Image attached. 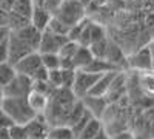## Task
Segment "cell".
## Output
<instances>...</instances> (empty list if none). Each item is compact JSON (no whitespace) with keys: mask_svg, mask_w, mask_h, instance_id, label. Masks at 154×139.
I'll use <instances>...</instances> for the list:
<instances>
[{"mask_svg":"<svg viewBox=\"0 0 154 139\" xmlns=\"http://www.w3.org/2000/svg\"><path fill=\"white\" fill-rule=\"evenodd\" d=\"M0 108L11 119L12 124H19V125H25L35 116V113L31 110L26 97H2Z\"/></svg>","mask_w":154,"mask_h":139,"instance_id":"cell-1","label":"cell"},{"mask_svg":"<svg viewBox=\"0 0 154 139\" xmlns=\"http://www.w3.org/2000/svg\"><path fill=\"white\" fill-rule=\"evenodd\" d=\"M53 16L66 23L68 27H72L85 19V5H82L79 0H62Z\"/></svg>","mask_w":154,"mask_h":139,"instance_id":"cell-2","label":"cell"},{"mask_svg":"<svg viewBox=\"0 0 154 139\" xmlns=\"http://www.w3.org/2000/svg\"><path fill=\"white\" fill-rule=\"evenodd\" d=\"M32 90V79L23 74H16V77L2 88V97H26Z\"/></svg>","mask_w":154,"mask_h":139,"instance_id":"cell-3","label":"cell"},{"mask_svg":"<svg viewBox=\"0 0 154 139\" xmlns=\"http://www.w3.org/2000/svg\"><path fill=\"white\" fill-rule=\"evenodd\" d=\"M100 74L96 73H89L85 70H75V76H74V82L71 87V91L74 93V96L77 99H82L88 94V91L91 90V87L94 85V82L99 79Z\"/></svg>","mask_w":154,"mask_h":139,"instance_id":"cell-4","label":"cell"},{"mask_svg":"<svg viewBox=\"0 0 154 139\" xmlns=\"http://www.w3.org/2000/svg\"><path fill=\"white\" fill-rule=\"evenodd\" d=\"M68 40L66 36H60L53 31H49L48 28L42 31L40 36V43H38V53H59V49L62 45Z\"/></svg>","mask_w":154,"mask_h":139,"instance_id":"cell-5","label":"cell"},{"mask_svg":"<svg viewBox=\"0 0 154 139\" xmlns=\"http://www.w3.org/2000/svg\"><path fill=\"white\" fill-rule=\"evenodd\" d=\"M42 67V59H40V53L38 51H32L29 54H26L25 57H22L20 60H17L14 64L16 73L28 76V77H32L34 73Z\"/></svg>","mask_w":154,"mask_h":139,"instance_id":"cell-6","label":"cell"},{"mask_svg":"<svg viewBox=\"0 0 154 139\" xmlns=\"http://www.w3.org/2000/svg\"><path fill=\"white\" fill-rule=\"evenodd\" d=\"M14 33L19 39L26 43L32 51H37L38 49V43H40V36H42V31H38L35 27H32L31 22L28 25H25L22 28H17V30H11Z\"/></svg>","mask_w":154,"mask_h":139,"instance_id":"cell-7","label":"cell"},{"mask_svg":"<svg viewBox=\"0 0 154 139\" xmlns=\"http://www.w3.org/2000/svg\"><path fill=\"white\" fill-rule=\"evenodd\" d=\"M49 125L45 119L43 115H35L29 122L25 124V130L28 133L29 139H35V137H46Z\"/></svg>","mask_w":154,"mask_h":139,"instance_id":"cell-8","label":"cell"},{"mask_svg":"<svg viewBox=\"0 0 154 139\" xmlns=\"http://www.w3.org/2000/svg\"><path fill=\"white\" fill-rule=\"evenodd\" d=\"M131 68L139 70V71H148L152 68V56H151V49L148 46L139 49V51L130 57L128 60Z\"/></svg>","mask_w":154,"mask_h":139,"instance_id":"cell-9","label":"cell"},{"mask_svg":"<svg viewBox=\"0 0 154 139\" xmlns=\"http://www.w3.org/2000/svg\"><path fill=\"white\" fill-rule=\"evenodd\" d=\"M122 71V70H120ZM119 71H108V73H103L99 76V79L94 82V85L91 87V90L88 91L86 96H94V97H105L108 90H109V85H111V81L114 79V76L117 74Z\"/></svg>","mask_w":154,"mask_h":139,"instance_id":"cell-10","label":"cell"},{"mask_svg":"<svg viewBox=\"0 0 154 139\" xmlns=\"http://www.w3.org/2000/svg\"><path fill=\"white\" fill-rule=\"evenodd\" d=\"M26 100H28V104L31 107V110L35 113V115H43L46 107H48V100L49 97L43 93H38L35 90H31L26 96Z\"/></svg>","mask_w":154,"mask_h":139,"instance_id":"cell-11","label":"cell"},{"mask_svg":"<svg viewBox=\"0 0 154 139\" xmlns=\"http://www.w3.org/2000/svg\"><path fill=\"white\" fill-rule=\"evenodd\" d=\"M51 16H53V14H51V12H48L46 9L38 8V6L34 5L32 12H31V17H29V22H31L32 27H35L38 31H43V30H46V27H48Z\"/></svg>","mask_w":154,"mask_h":139,"instance_id":"cell-12","label":"cell"},{"mask_svg":"<svg viewBox=\"0 0 154 139\" xmlns=\"http://www.w3.org/2000/svg\"><path fill=\"white\" fill-rule=\"evenodd\" d=\"M83 70L89 71V73H96V74H103V73H108V71H120V68L112 65L106 59H97V57H93V60L89 62Z\"/></svg>","mask_w":154,"mask_h":139,"instance_id":"cell-13","label":"cell"},{"mask_svg":"<svg viewBox=\"0 0 154 139\" xmlns=\"http://www.w3.org/2000/svg\"><path fill=\"white\" fill-rule=\"evenodd\" d=\"M71 60H72V65H74L75 70H83L89 62L93 60V54H91L88 46H80L79 45V48H77V51L74 53Z\"/></svg>","mask_w":154,"mask_h":139,"instance_id":"cell-14","label":"cell"},{"mask_svg":"<svg viewBox=\"0 0 154 139\" xmlns=\"http://www.w3.org/2000/svg\"><path fill=\"white\" fill-rule=\"evenodd\" d=\"M105 59L108 62H111L112 65H116L117 68L122 70V64L125 62V56H123V51L122 48L117 46L116 43H111L108 42V48H106V53H105Z\"/></svg>","mask_w":154,"mask_h":139,"instance_id":"cell-15","label":"cell"},{"mask_svg":"<svg viewBox=\"0 0 154 139\" xmlns=\"http://www.w3.org/2000/svg\"><path fill=\"white\" fill-rule=\"evenodd\" d=\"M102 128H103V127H102L100 119L99 118H91L89 122L82 128V131L75 136V139H93Z\"/></svg>","mask_w":154,"mask_h":139,"instance_id":"cell-16","label":"cell"},{"mask_svg":"<svg viewBox=\"0 0 154 139\" xmlns=\"http://www.w3.org/2000/svg\"><path fill=\"white\" fill-rule=\"evenodd\" d=\"M32 8H34L32 0H12V3H11L8 11H12V12H16V14H20L23 17L29 19Z\"/></svg>","mask_w":154,"mask_h":139,"instance_id":"cell-17","label":"cell"},{"mask_svg":"<svg viewBox=\"0 0 154 139\" xmlns=\"http://www.w3.org/2000/svg\"><path fill=\"white\" fill-rule=\"evenodd\" d=\"M46 139H75L71 127L68 125H54L48 128Z\"/></svg>","mask_w":154,"mask_h":139,"instance_id":"cell-18","label":"cell"},{"mask_svg":"<svg viewBox=\"0 0 154 139\" xmlns=\"http://www.w3.org/2000/svg\"><path fill=\"white\" fill-rule=\"evenodd\" d=\"M16 68L12 64H9V62H3V64H0V84L6 85L8 82H11L12 79L16 77Z\"/></svg>","mask_w":154,"mask_h":139,"instance_id":"cell-19","label":"cell"},{"mask_svg":"<svg viewBox=\"0 0 154 139\" xmlns=\"http://www.w3.org/2000/svg\"><path fill=\"white\" fill-rule=\"evenodd\" d=\"M89 51H91L93 57H97V59H105V53H106V48H108V39L103 37L100 40H96L93 43H89Z\"/></svg>","mask_w":154,"mask_h":139,"instance_id":"cell-20","label":"cell"},{"mask_svg":"<svg viewBox=\"0 0 154 139\" xmlns=\"http://www.w3.org/2000/svg\"><path fill=\"white\" fill-rule=\"evenodd\" d=\"M40 59H42V65L48 71L60 68V57L57 53H40Z\"/></svg>","mask_w":154,"mask_h":139,"instance_id":"cell-21","label":"cell"},{"mask_svg":"<svg viewBox=\"0 0 154 139\" xmlns=\"http://www.w3.org/2000/svg\"><path fill=\"white\" fill-rule=\"evenodd\" d=\"M49 31H53V33H56V34H60V36H66L68 34V31H69V27L66 23H63L62 20H59L57 17H54V16H51V19H49V23H48V27H46Z\"/></svg>","mask_w":154,"mask_h":139,"instance_id":"cell-22","label":"cell"},{"mask_svg":"<svg viewBox=\"0 0 154 139\" xmlns=\"http://www.w3.org/2000/svg\"><path fill=\"white\" fill-rule=\"evenodd\" d=\"M6 131H8V139H29L26 130H25V125L11 124L6 128Z\"/></svg>","mask_w":154,"mask_h":139,"instance_id":"cell-23","label":"cell"},{"mask_svg":"<svg viewBox=\"0 0 154 139\" xmlns=\"http://www.w3.org/2000/svg\"><path fill=\"white\" fill-rule=\"evenodd\" d=\"M77 48H79V43L74 42V40H66L65 43L62 45V48L59 49V57L62 59H72L74 53L77 51Z\"/></svg>","mask_w":154,"mask_h":139,"instance_id":"cell-24","label":"cell"},{"mask_svg":"<svg viewBox=\"0 0 154 139\" xmlns=\"http://www.w3.org/2000/svg\"><path fill=\"white\" fill-rule=\"evenodd\" d=\"M139 85L146 93H154V74H149L148 71H142V76L139 79Z\"/></svg>","mask_w":154,"mask_h":139,"instance_id":"cell-25","label":"cell"},{"mask_svg":"<svg viewBox=\"0 0 154 139\" xmlns=\"http://www.w3.org/2000/svg\"><path fill=\"white\" fill-rule=\"evenodd\" d=\"M106 37V33H105V28L99 23H89V39H91V43L96 42V40H100Z\"/></svg>","mask_w":154,"mask_h":139,"instance_id":"cell-26","label":"cell"},{"mask_svg":"<svg viewBox=\"0 0 154 139\" xmlns=\"http://www.w3.org/2000/svg\"><path fill=\"white\" fill-rule=\"evenodd\" d=\"M91 118H94V116L91 115V111H89V110H85V113L80 116V119L77 121V122L72 125V127H71V130H72V133H74V137L82 131V128H83L85 125L89 122V119H91Z\"/></svg>","mask_w":154,"mask_h":139,"instance_id":"cell-27","label":"cell"},{"mask_svg":"<svg viewBox=\"0 0 154 139\" xmlns=\"http://www.w3.org/2000/svg\"><path fill=\"white\" fill-rule=\"evenodd\" d=\"M48 84L53 88H62V70L56 68V70H49L48 71V77H46Z\"/></svg>","mask_w":154,"mask_h":139,"instance_id":"cell-28","label":"cell"},{"mask_svg":"<svg viewBox=\"0 0 154 139\" xmlns=\"http://www.w3.org/2000/svg\"><path fill=\"white\" fill-rule=\"evenodd\" d=\"M32 2H34L35 6L43 8V9H46L48 12H51V14H54L62 0H32Z\"/></svg>","mask_w":154,"mask_h":139,"instance_id":"cell-29","label":"cell"},{"mask_svg":"<svg viewBox=\"0 0 154 139\" xmlns=\"http://www.w3.org/2000/svg\"><path fill=\"white\" fill-rule=\"evenodd\" d=\"M62 70V88H71L72 82H74V76H75V70Z\"/></svg>","mask_w":154,"mask_h":139,"instance_id":"cell-30","label":"cell"},{"mask_svg":"<svg viewBox=\"0 0 154 139\" xmlns=\"http://www.w3.org/2000/svg\"><path fill=\"white\" fill-rule=\"evenodd\" d=\"M8 62V40L0 43V64Z\"/></svg>","mask_w":154,"mask_h":139,"instance_id":"cell-31","label":"cell"},{"mask_svg":"<svg viewBox=\"0 0 154 139\" xmlns=\"http://www.w3.org/2000/svg\"><path fill=\"white\" fill-rule=\"evenodd\" d=\"M0 27H8V11L0 8Z\"/></svg>","mask_w":154,"mask_h":139,"instance_id":"cell-32","label":"cell"},{"mask_svg":"<svg viewBox=\"0 0 154 139\" xmlns=\"http://www.w3.org/2000/svg\"><path fill=\"white\" fill-rule=\"evenodd\" d=\"M9 33H11V30H9L8 27H0V43L5 42V40H8Z\"/></svg>","mask_w":154,"mask_h":139,"instance_id":"cell-33","label":"cell"},{"mask_svg":"<svg viewBox=\"0 0 154 139\" xmlns=\"http://www.w3.org/2000/svg\"><path fill=\"white\" fill-rule=\"evenodd\" d=\"M93 139H109V136L106 134V131H105L103 128H102V130H100V131H99V133L93 137Z\"/></svg>","mask_w":154,"mask_h":139,"instance_id":"cell-34","label":"cell"},{"mask_svg":"<svg viewBox=\"0 0 154 139\" xmlns=\"http://www.w3.org/2000/svg\"><path fill=\"white\" fill-rule=\"evenodd\" d=\"M116 139H133V136L130 133H119L116 136Z\"/></svg>","mask_w":154,"mask_h":139,"instance_id":"cell-35","label":"cell"},{"mask_svg":"<svg viewBox=\"0 0 154 139\" xmlns=\"http://www.w3.org/2000/svg\"><path fill=\"white\" fill-rule=\"evenodd\" d=\"M151 130H152V134H154V118H152V121H151Z\"/></svg>","mask_w":154,"mask_h":139,"instance_id":"cell-36","label":"cell"},{"mask_svg":"<svg viewBox=\"0 0 154 139\" xmlns=\"http://www.w3.org/2000/svg\"><path fill=\"white\" fill-rule=\"evenodd\" d=\"M2 88H3V87H2V84H0V96H2Z\"/></svg>","mask_w":154,"mask_h":139,"instance_id":"cell-37","label":"cell"},{"mask_svg":"<svg viewBox=\"0 0 154 139\" xmlns=\"http://www.w3.org/2000/svg\"><path fill=\"white\" fill-rule=\"evenodd\" d=\"M0 100H2V96H0Z\"/></svg>","mask_w":154,"mask_h":139,"instance_id":"cell-38","label":"cell"}]
</instances>
